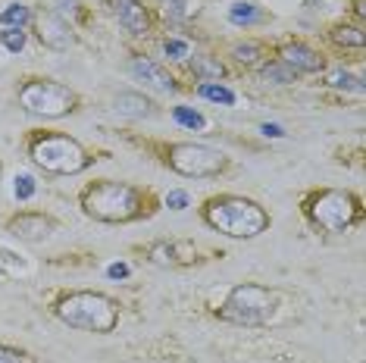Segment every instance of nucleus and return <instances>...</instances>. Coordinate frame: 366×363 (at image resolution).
<instances>
[{
  "mask_svg": "<svg viewBox=\"0 0 366 363\" xmlns=\"http://www.w3.org/2000/svg\"><path fill=\"white\" fill-rule=\"evenodd\" d=\"M147 204H151V194H144L141 188L129 185V182L101 179V182H91L81 192V210L91 219H101V222L141 219L147 213Z\"/></svg>",
  "mask_w": 366,
  "mask_h": 363,
  "instance_id": "1",
  "label": "nucleus"
},
{
  "mask_svg": "<svg viewBox=\"0 0 366 363\" xmlns=\"http://www.w3.org/2000/svg\"><path fill=\"white\" fill-rule=\"evenodd\" d=\"M204 222L229 238H257L269 229V213L251 197L241 194H216L204 201Z\"/></svg>",
  "mask_w": 366,
  "mask_h": 363,
  "instance_id": "2",
  "label": "nucleus"
},
{
  "mask_svg": "<svg viewBox=\"0 0 366 363\" xmlns=\"http://www.w3.org/2000/svg\"><path fill=\"white\" fill-rule=\"evenodd\" d=\"M54 313L69 329L110 335L119 326V304L104 292H69L54 304Z\"/></svg>",
  "mask_w": 366,
  "mask_h": 363,
  "instance_id": "3",
  "label": "nucleus"
},
{
  "mask_svg": "<svg viewBox=\"0 0 366 363\" xmlns=\"http://www.w3.org/2000/svg\"><path fill=\"white\" fill-rule=\"evenodd\" d=\"M279 310V294L266 285L257 282H241L226 294V301L219 304V319L232 326H244V329H257L272 323Z\"/></svg>",
  "mask_w": 366,
  "mask_h": 363,
  "instance_id": "4",
  "label": "nucleus"
},
{
  "mask_svg": "<svg viewBox=\"0 0 366 363\" xmlns=\"http://www.w3.org/2000/svg\"><path fill=\"white\" fill-rule=\"evenodd\" d=\"M29 156L38 169L51 172V176H76V172L88 169L94 163L85 147L69 135H56V131H44L35 135L29 144Z\"/></svg>",
  "mask_w": 366,
  "mask_h": 363,
  "instance_id": "5",
  "label": "nucleus"
},
{
  "mask_svg": "<svg viewBox=\"0 0 366 363\" xmlns=\"http://www.w3.org/2000/svg\"><path fill=\"white\" fill-rule=\"evenodd\" d=\"M304 213L322 232H347L357 222V217H360V201H357L351 192L322 188V192H313L307 197Z\"/></svg>",
  "mask_w": 366,
  "mask_h": 363,
  "instance_id": "6",
  "label": "nucleus"
},
{
  "mask_svg": "<svg viewBox=\"0 0 366 363\" xmlns=\"http://www.w3.org/2000/svg\"><path fill=\"white\" fill-rule=\"evenodd\" d=\"M19 104L22 110L31 113V116H44V119H60L66 113L76 110L79 97L72 88L60 85V81L51 79H31L19 88Z\"/></svg>",
  "mask_w": 366,
  "mask_h": 363,
  "instance_id": "7",
  "label": "nucleus"
},
{
  "mask_svg": "<svg viewBox=\"0 0 366 363\" xmlns=\"http://www.w3.org/2000/svg\"><path fill=\"white\" fill-rule=\"evenodd\" d=\"M166 163L185 179H213L229 166V156L216 147L194 144V141H179L166 147Z\"/></svg>",
  "mask_w": 366,
  "mask_h": 363,
  "instance_id": "8",
  "label": "nucleus"
},
{
  "mask_svg": "<svg viewBox=\"0 0 366 363\" xmlns=\"http://www.w3.org/2000/svg\"><path fill=\"white\" fill-rule=\"evenodd\" d=\"M147 260L157 263V267H191V263L197 260V247L191 242H154L144 247Z\"/></svg>",
  "mask_w": 366,
  "mask_h": 363,
  "instance_id": "9",
  "label": "nucleus"
},
{
  "mask_svg": "<svg viewBox=\"0 0 366 363\" xmlns=\"http://www.w3.org/2000/svg\"><path fill=\"white\" fill-rule=\"evenodd\" d=\"M56 229V222L44 213H16V217L6 222V232L16 235L19 242H44L51 238V232Z\"/></svg>",
  "mask_w": 366,
  "mask_h": 363,
  "instance_id": "10",
  "label": "nucleus"
},
{
  "mask_svg": "<svg viewBox=\"0 0 366 363\" xmlns=\"http://www.w3.org/2000/svg\"><path fill=\"white\" fill-rule=\"evenodd\" d=\"M35 26H38V41L44 47H51V51H66V47L72 44V31H69V26H66L63 16L41 13Z\"/></svg>",
  "mask_w": 366,
  "mask_h": 363,
  "instance_id": "11",
  "label": "nucleus"
},
{
  "mask_svg": "<svg viewBox=\"0 0 366 363\" xmlns=\"http://www.w3.org/2000/svg\"><path fill=\"white\" fill-rule=\"evenodd\" d=\"M279 56H282L279 63H285L288 69H295V72H297V76H301V72H320L322 66H326L320 54L310 51L307 44H297V41H291V44L282 47Z\"/></svg>",
  "mask_w": 366,
  "mask_h": 363,
  "instance_id": "12",
  "label": "nucleus"
},
{
  "mask_svg": "<svg viewBox=\"0 0 366 363\" xmlns=\"http://www.w3.org/2000/svg\"><path fill=\"white\" fill-rule=\"evenodd\" d=\"M132 76L138 81H144L147 88H157V91H176V79L169 76V72L163 69V66H157L154 60H132Z\"/></svg>",
  "mask_w": 366,
  "mask_h": 363,
  "instance_id": "13",
  "label": "nucleus"
},
{
  "mask_svg": "<svg viewBox=\"0 0 366 363\" xmlns=\"http://www.w3.org/2000/svg\"><path fill=\"white\" fill-rule=\"evenodd\" d=\"M116 16H119V26L132 31V35H144L147 31V13L138 0H116Z\"/></svg>",
  "mask_w": 366,
  "mask_h": 363,
  "instance_id": "14",
  "label": "nucleus"
},
{
  "mask_svg": "<svg viewBox=\"0 0 366 363\" xmlns=\"http://www.w3.org/2000/svg\"><path fill=\"white\" fill-rule=\"evenodd\" d=\"M116 110H119L122 116H135V119L157 116V104H151L144 94H132V91L116 97Z\"/></svg>",
  "mask_w": 366,
  "mask_h": 363,
  "instance_id": "15",
  "label": "nucleus"
},
{
  "mask_svg": "<svg viewBox=\"0 0 366 363\" xmlns=\"http://www.w3.org/2000/svg\"><path fill=\"white\" fill-rule=\"evenodd\" d=\"M326 85L338 88V91H357V94H360V91H363V79L351 76V72H345V69H332L326 76Z\"/></svg>",
  "mask_w": 366,
  "mask_h": 363,
  "instance_id": "16",
  "label": "nucleus"
},
{
  "mask_svg": "<svg viewBox=\"0 0 366 363\" xmlns=\"http://www.w3.org/2000/svg\"><path fill=\"white\" fill-rule=\"evenodd\" d=\"M197 94L207 97V101H213V104H226V106L235 104V91L226 88V85H216V81H204V85L197 88Z\"/></svg>",
  "mask_w": 366,
  "mask_h": 363,
  "instance_id": "17",
  "label": "nucleus"
},
{
  "mask_svg": "<svg viewBox=\"0 0 366 363\" xmlns=\"http://www.w3.org/2000/svg\"><path fill=\"white\" fill-rule=\"evenodd\" d=\"M332 41L341 44V47H363L366 44V35H363V29L338 26V29H332Z\"/></svg>",
  "mask_w": 366,
  "mask_h": 363,
  "instance_id": "18",
  "label": "nucleus"
},
{
  "mask_svg": "<svg viewBox=\"0 0 366 363\" xmlns=\"http://www.w3.org/2000/svg\"><path fill=\"white\" fill-rule=\"evenodd\" d=\"M172 119H176L179 126L191 129V131H204L207 129V119L197 110H191V106H172Z\"/></svg>",
  "mask_w": 366,
  "mask_h": 363,
  "instance_id": "19",
  "label": "nucleus"
},
{
  "mask_svg": "<svg viewBox=\"0 0 366 363\" xmlns=\"http://www.w3.org/2000/svg\"><path fill=\"white\" fill-rule=\"evenodd\" d=\"M29 6H22V4H10L6 10H0V26L4 29H22L29 22Z\"/></svg>",
  "mask_w": 366,
  "mask_h": 363,
  "instance_id": "20",
  "label": "nucleus"
},
{
  "mask_svg": "<svg viewBox=\"0 0 366 363\" xmlns=\"http://www.w3.org/2000/svg\"><path fill=\"white\" fill-rule=\"evenodd\" d=\"M229 22L232 26H254V22H260V10L254 4H235L229 10Z\"/></svg>",
  "mask_w": 366,
  "mask_h": 363,
  "instance_id": "21",
  "label": "nucleus"
},
{
  "mask_svg": "<svg viewBox=\"0 0 366 363\" xmlns=\"http://www.w3.org/2000/svg\"><path fill=\"white\" fill-rule=\"evenodd\" d=\"M263 79L266 81H276V85H291V81L297 79V72L288 69L285 63H269V66H263Z\"/></svg>",
  "mask_w": 366,
  "mask_h": 363,
  "instance_id": "22",
  "label": "nucleus"
},
{
  "mask_svg": "<svg viewBox=\"0 0 366 363\" xmlns=\"http://www.w3.org/2000/svg\"><path fill=\"white\" fill-rule=\"evenodd\" d=\"M260 56H263V51L257 44H251V41H247V44H235V47H232V60L241 63V66H257V63H260Z\"/></svg>",
  "mask_w": 366,
  "mask_h": 363,
  "instance_id": "23",
  "label": "nucleus"
},
{
  "mask_svg": "<svg viewBox=\"0 0 366 363\" xmlns=\"http://www.w3.org/2000/svg\"><path fill=\"white\" fill-rule=\"evenodd\" d=\"M13 194L19 197V201H31V197H35V176L19 172V176L13 179Z\"/></svg>",
  "mask_w": 366,
  "mask_h": 363,
  "instance_id": "24",
  "label": "nucleus"
},
{
  "mask_svg": "<svg viewBox=\"0 0 366 363\" xmlns=\"http://www.w3.org/2000/svg\"><path fill=\"white\" fill-rule=\"evenodd\" d=\"M0 44H4L10 54H19L22 47H26V31L22 29H4L0 31Z\"/></svg>",
  "mask_w": 366,
  "mask_h": 363,
  "instance_id": "25",
  "label": "nucleus"
},
{
  "mask_svg": "<svg viewBox=\"0 0 366 363\" xmlns=\"http://www.w3.org/2000/svg\"><path fill=\"white\" fill-rule=\"evenodd\" d=\"M194 76L201 79H219L222 76V66L216 60H207V56H197L194 60Z\"/></svg>",
  "mask_w": 366,
  "mask_h": 363,
  "instance_id": "26",
  "label": "nucleus"
},
{
  "mask_svg": "<svg viewBox=\"0 0 366 363\" xmlns=\"http://www.w3.org/2000/svg\"><path fill=\"white\" fill-rule=\"evenodd\" d=\"M163 51H166V56H172V60H185V56L191 54V47L185 44V41H176V38H169L163 44Z\"/></svg>",
  "mask_w": 366,
  "mask_h": 363,
  "instance_id": "27",
  "label": "nucleus"
},
{
  "mask_svg": "<svg viewBox=\"0 0 366 363\" xmlns=\"http://www.w3.org/2000/svg\"><path fill=\"white\" fill-rule=\"evenodd\" d=\"M0 363H31L26 351L10 348V344H0Z\"/></svg>",
  "mask_w": 366,
  "mask_h": 363,
  "instance_id": "28",
  "label": "nucleus"
},
{
  "mask_svg": "<svg viewBox=\"0 0 366 363\" xmlns=\"http://www.w3.org/2000/svg\"><path fill=\"white\" fill-rule=\"evenodd\" d=\"M0 267L10 269V272H22L26 269V260H19L13 251H4V247H0Z\"/></svg>",
  "mask_w": 366,
  "mask_h": 363,
  "instance_id": "29",
  "label": "nucleus"
},
{
  "mask_svg": "<svg viewBox=\"0 0 366 363\" xmlns=\"http://www.w3.org/2000/svg\"><path fill=\"white\" fill-rule=\"evenodd\" d=\"M163 6H166V13L179 16V19L191 13V0H163Z\"/></svg>",
  "mask_w": 366,
  "mask_h": 363,
  "instance_id": "30",
  "label": "nucleus"
},
{
  "mask_svg": "<svg viewBox=\"0 0 366 363\" xmlns=\"http://www.w3.org/2000/svg\"><path fill=\"white\" fill-rule=\"evenodd\" d=\"M188 204H191L188 192H169L166 194V207H172V210H185Z\"/></svg>",
  "mask_w": 366,
  "mask_h": 363,
  "instance_id": "31",
  "label": "nucleus"
},
{
  "mask_svg": "<svg viewBox=\"0 0 366 363\" xmlns=\"http://www.w3.org/2000/svg\"><path fill=\"white\" fill-rule=\"evenodd\" d=\"M129 263H110V267H107V276L110 279H126L129 276Z\"/></svg>",
  "mask_w": 366,
  "mask_h": 363,
  "instance_id": "32",
  "label": "nucleus"
},
{
  "mask_svg": "<svg viewBox=\"0 0 366 363\" xmlns=\"http://www.w3.org/2000/svg\"><path fill=\"white\" fill-rule=\"evenodd\" d=\"M260 131H263L266 138H282V135H285V129H282V126H276V122H263V126H260Z\"/></svg>",
  "mask_w": 366,
  "mask_h": 363,
  "instance_id": "33",
  "label": "nucleus"
},
{
  "mask_svg": "<svg viewBox=\"0 0 366 363\" xmlns=\"http://www.w3.org/2000/svg\"><path fill=\"white\" fill-rule=\"evenodd\" d=\"M56 4H60V10H63V13H66V10H69V13L76 10V0H56Z\"/></svg>",
  "mask_w": 366,
  "mask_h": 363,
  "instance_id": "34",
  "label": "nucleus"
},
{
  "mask_svg": "<svg viewBox=\"0 0 366 363\" xmlns=\"http://www.w3.org/2000/svg\"><path fill=\"white\" fill-rule=\"evenodd\" d=\"M0 276H4V267H0Z\"/></svg>",
  "mask_w": 366,
  "mask_h": 363,
  "instance_id": "35",
  "label": "nucleus"
}]
</instances>
